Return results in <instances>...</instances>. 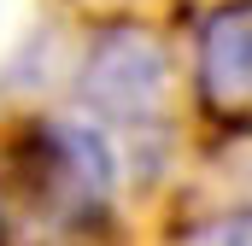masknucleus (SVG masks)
Masks as SVG:
<instances>
[{
  "label": "nucleus",
  "instance_id": "obj_1",
  "mask_svg": "<svg viewBox=\"0 0 252 246\" xmlns=\"http://www.w3.org/2000/svg\"><path fill=\"white\" fill-rule=\"evenodd\" d=\"M112 205V153L82 123H30L0 147V246H88Z\"/></svg>",
  "mask_w": 252,
  "mask_h": 246
},
{
  "label": "nucleus",
  "instance_id": "obj_2",
  "mask_svg": "<svg viewBox=\"0 0 252 246\" xmlns=\"http://www.w3.org/2000/svg\"><path fill=\"white\" fill-rule=\"evenodd\" d=\"M199 100L205 112L252 135V0H229L199 30Z\"/></svg>",
  "mask_w": 252,
  "mask_h": 246
},
{
  "label": "nucleus",
  "instance_id": "obj_3",
  "mask_svg": "<svg viewBox=\"0 0 252 246\" xmlns=\"http://www.w3.org/2000/svg\"><path fill=\"white\" fill-rule=\"evenodd\" d=\"M188 246H252V211H229V217L205 223Z\"/></svg>",
  "mask_w": 252,
  "mask_h": 246
}]
</instances>
